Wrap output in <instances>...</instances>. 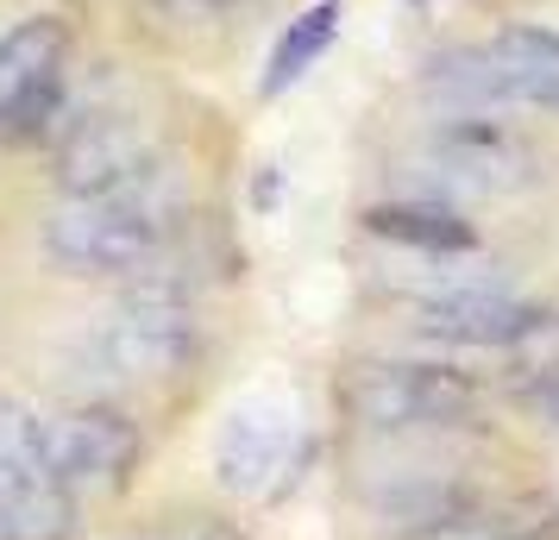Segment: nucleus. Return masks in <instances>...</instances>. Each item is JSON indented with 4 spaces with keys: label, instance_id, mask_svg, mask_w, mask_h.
Masks as SVG:
<instances>
[{
    "label": "nucleus",
    "instance_id": "f257e3e1",
    "mask_svg": "<svg viewBox=\"0 0 559 540\" xmlns=\"http://www.w3.org/2000/svg\"><path fill=\"white\" fill-rule=\"evenodd\" d=\"M497 384L453 364L447 352H390L358 359L340 377V409L365 434H472Z\"/></svg>",
    "mask_w": 559,
    "mask_h": 540
},
{
    "label": "nucleus",
    "instance_id": "f03ea898",
    "mask_svg": "<svg viewBox=\"0 0 559 540\" xmlns=\"http://www.w3.org/2000/svg\"><path fill=\"white\" fill-rule=\"evenodd\" d=\"M177 227H182V189L157 164L152 177H139L120 195L63 202L45 220V252L57 264L82 271V277H132L152 257H164V245L177 239Z\"/></svg>",
    "mask_w": 559,
    "mask_h": 540
},
{
    "label": "nucleus",
    "instance_id": "7ed1b4c3",
    "mask_svg": "<svg viewBox=\"0 0 559 540\" xmlns=\"http://www.w3.org/2000/svg\"><path fill=\"white\" fill-rule=\"evenodd\" d=\"M428 177L408 195L465 202V195H509L540 182V152L503 113H433L428 127Z\"/></svg>",
    "mask_w": 559,
    "mask_h": 540
},
{
    "label": "nucleus",
    "instance_id": "20e7f679",
    "mask_svg": "<svg viewBox=\"0 0 559 540\" xmlns=\"http://www.w3.org/2000/svg\"><path fill=\"white\" fill-rule=\"evenodd\" d=\"M559 314V302L503 289V296H440V302H403L396 327L428 352H522L547 321Z\"/></svg>",
    "mask_w": 559,
    "mask_h": 540
},
{
    "label": "nucleus",
    "instance_id": "39448f33",
    "mask_svg": "<svg viewBox=\"0 0 559 540\" xmlns=\"http://www.w3.org/2000/svg\"><path fill=\"white\" fill-rule=\"evenodd\" d=\"M164 157L152 152V139L127 113H82L76 127L57 139V189L70 202H102L120 195L139 177H152Z\"/></svg>",
    "mask_w": 559,
    "mask_h": 540
},
{
    "label": "nucleus",
    "instance_id": "423d86ee",
    "mask_svg": "<svg viewBox=\"0 0 559 540\" xmlns=\"http://www.w3.org/2000/svg\"><path fill=\"white\" fill-rule=\"evenodd\" d=\"M490 496L497 490L472 465H440V471L365 484V528H371V540H428L440 528H453L459 515L484 509Z\"/></svg>",
    "mask_w": 559,
    "mask_h": 540
},
{
    "label": "nucleus",
    "instance_id": "0eeeda50",
    "mask_svg": "<svg viewBox=\"0 0 559 540\" xmlns=\"http://www.w3.org/2000/svg\"><path fill=\"white\" fill-rule=\"evenodd\" d=\"M95 359L114 377L132 384H157V377H177L195 359V309H120L95 327Z\"/></svg>",
    "mask_w": 559,
    "mask_h": 540
},
{
    "label": "nucleus",
    "instance_id": "6e6552de",
    "mask_svg": "<svg viewBox=\"0 0 559 540\" xmlns=\"http://www.w3.org/2000/svg\"><path fill=\"white\" fill-rule=\"evenodd\" d=\"M45 453L51 471L70 490H114L127 484V471L139 465V428L120 409H70V415H45Z\"/></svg>",
    "mask_w": 559,
    "mask_h": 540
},
{
    "label": "nucleus",
    "instance_id": "1a4fd4ad",
    "mask_svg": "<svg viewBox=\"0 0 559 540\" xmlns=\"http://www.w3.org/2000/svg\"><path fill=\"white\" fill-rule=\"evenodd\" d=\"M289 446H296V434H289V421L277 409H264V403L233 409L221 440H214V478L233 496L277 490V471H289Z\"/></svg>",
    "mask_w": 559,
    "mask_h": 540
},
{
    "label": "nucleus",
    "instance_id": "9d476101",
    "mask_svg": "<svg viewBox=\"0 0 559 540\" xmlns=\"http://www.w3.org/2000/svg\"><path fill=\"white\" fill-rule=\"evenodd\" d=\"M365 232L383 245H403L415 257H478L484 232L459 202H428V195H396V202L365 207Z\"/></svg>",
    "mask_w": 559,
    "mask_h": 540
},
{
    "label": "nucleus",
    "instance_id": "9b49d317",
    "mask_svg": "<svg viewBox=\"0 0 559 540\" xmlns=\"http://www.w3.org/2000/svg\"><path fill=\"white\" fill-rule=\"evenodd\" d=\"M421 95L433 101V113H515V88H509L503 63L484 45H440L421 57Z\"/></svg>",
    "mask_w": 559,
    "mask_h": 540
},
{
    "label": "nucleus",
    "instance_id": "f8f14e48",
    "mask_svg": "<svg viewBox=\"0 0 559 540\" xmlns=\"http://www.w3.org/2000/svg\"><path fill=\"white\" fill-rule=\"evenodd\" d=\"M490 51L503 63L509 88L522 107H540L559 120V32L554 26H528V20H509L490 32Z\"/></svg>",
    "mask_w": 559,
    "mask_h": 540
},
{
    "label": "nucleus",
    "instance_id": "ddd939ff",
    "mask_svg": "<svg viewBox=\"0 0 559 540\" xmlns=\"http://www.w3.org/2000/svg\"><path fill=\"white\" fill-rule=\"evenodd\" d=\"M51 70H63V26L57 20H26L0 38V127Z\"/></svg>",
    "mask_w": 559,
    "mask_h": 540
},
{
    "label": "nucleus",
    "instance_id": "4468645a",
    "mask_svg": "<svg viewBox=\"0 0 559 540\" xmlns=\"http://www.w3.org/2000/svg\"><path fill=\"white\" fill-rule=\"evenodd\" d=\"M333 32H340V0H314L302 20H289V32H283L277 51H271V70H264V95L296 88L321 63V51L333 45Z\"/></svg>",
    "mask_w": 559,
    "mask_h": 540
},
{
    "label": "nucleus",
    "instance_id": "2eb2a0df",
    "mask_svg": "<svg viewBox=\"0 0 559 540\" xmlns=\"http://www.w3.org/2000/svg\"><path fill=\"white\" fill-rule=\"evenodd\" d=\"M554 528V503L528 490V496H490L484 509L459 515L453 528H440L428 540H540Z\"/></svg>",
    "mask_w": 559,
    "mask_h": 540
},
{
    "label": "nucleus",
    "instance_id": "dca6fc26",
    "mask_svg": "<svg viewBox=\"0 0 559 540\" xmlns=\"http://www.w3.org/2000/svg\"><path fill=\"white\" fill-rule=\"evenodd\" d=\"M76 120H82V113L70 107V76H63V70H51V76L38 82L26 101L7 113L0 139H7V145H45V139H63Z\"/></svg>",
    "mask_w": 559,
    "mask_h": 540
},
{
    "label": "nucleus",
    "instance_id": "f3484780",
    "mask_svg": "<svg viewBox=\"0 0 559 540\" xmlns=\"http://www.w3.org/2000/svg\"><path fill=\"white\" fill-rule=\"evenodd\" d=\"M13 478H57V471L45 453V415L0 396V484Z\"/></svg>",
    "mask_w": 559,
    "mask_h": 540
},
{
    "label": "nucleus",
    "instance_id": "a211bd4d",
    "mask_svg": "<svg viewBox=\"0 0 559 540\" xmlns=\"http://www.w3.org/2000/svg\"><path fill=\"white\" fill-rule=\"evenodd\" d=\"M189 540H233V535H227V528H195Z\"/></svg>",
    "mask_w": 559,
    "mask_h": 540
},
{
    "label": "nucleus",
    "instance_id": "6ab92c4d",
    "mask_svg": "<svg viewBox=\"0 0 559 540\" xmlns=\"http://www.w3.org/2000/svg\"><path fill=\"white\" fill-rule=\"evenodd\" d=\"M0 540H7V496H0Z\"/></svg>",
    "mask_w": 559,
    "mask_h": 540
},
{
    "label": "nucleus",
    "instance_id": "aec40b11",
    "mask_svg": "<svg viewBox=\"0 0 559 540\" xmlns=\"http://www.w3.org/2000/svg\"><path fill=\"white\" fill-rule=\"evenodd\" d=\"M408 7H433V0H408Z\"/></svg>",
    "mask_w": 559,
    "mask_h": 540
},
{
    "label": "nucleus",
    "instance_id": "412c9836",
    "mask_svg": "<svg viewBox=\"0 0 559 540\" xmlns=\"http://www.w3.org/2000/svg\"><path fill=\"white\" fill-rule=\"evenodd\" d=\"M540 540H559V535H540Z\"/></svg>",
    "mask_w": 559,
    "mask_h": 540
},
{
    "label": "nucleus",
    "instance_id": "4be33fe9",
    "mask_svg": "<svg viewBox=\"0 0 559 540\" xmlns=\"http://www.w3.org/2000/svg\"><path fill=\"white\" fill-rule=\"evenodd\" d=\"M252 7H264V0H252Z\"/></svg>",
    "mask_w": 559,
    "mask_h": 540
}]
</instances>
